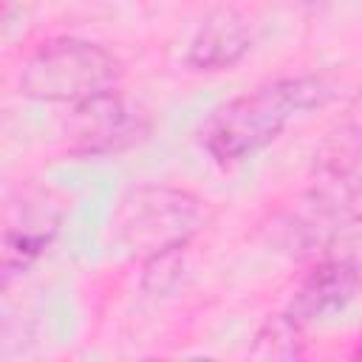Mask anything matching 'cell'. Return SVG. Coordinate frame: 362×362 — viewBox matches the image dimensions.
Returning a JSON list of instances; mask_svg holds the SVG:
<instances>
[{
    "mask_svg": "<svg viewBox=\"0 0 362 362\" xmlns=\"http://www.w3.org/2000/svg\"><path fill=\"white\" fill-rule=\"evenodd\" d=\"M325 76H286L257 85L215 107L201 127V147L218 164H238L272 141L300 116L331 102Z\"/></svg>",
    "mask_w": 362,
    "mask_h": 362,
    "instance_id": "cell-1",
    "label": "cell"
},
{
    "mask_svg": "<svg viewBox=\"0 0 362 362\" xmlns=\"http://www.w3.org/2000/svg\"><path fill=\"white\" fill-rule=\"evenodd\" d=\"M122 62L99 42L79 37H57L42 42L17 74V90L37 102L79 105L99 93L116 90Z\"/></svg>",
    "mask_w": 362,
    "mask_h": 362,
    "instance_id": "cell-2",
    "label": "cell"
},
{
    "mask_svg": "<svg viewBox=\"0 0 362 362\" xmlns=\"http://www.w3.org/2000/svg\"><path fill=\"white\" fill-rule=\"evenodd\" d=\"M204 221L206 206L192 192L173 187H136L122 198L113 215V232L127 252L150 257L187 246Z\"/></svg>",
    "mask_w": 362,
    "mask_h": 362,
    "instance_id": "cell-3",
    "label": "cell"
},
{
    "mask_svg": "<svg viewBox=\"0 0 362 362\" xmlns=\"http://www.w3.org/2000/svg\"><path fill=\"white\" fill-rule=\"evenodd\" d=\"M59 221V201L51 192L37 187H20L14 195H8L0 238V269L6 283L14 274H23L51 246Z\"/></svg>",
    "mask_w": 362,
    "mask_h": 362,
    "instance_id": "cell-4",
    "label": "cell"
},
{
    "mask_svg": "<svg viewBox=\"0 0 362 362\" xmlns=\"http://www.w3.org/2000/svg\"><path fill=\"white\" fill-rule=\"evenodd\" d=\"M150 130L144 110L133 107L119 90L99 93L74 105L68 119V150L76 156H107L141 141Z\"/></svg>",
    "mask_w": 362,
    "mask_h": 362,
    "instance_id": "cell-5",
    "label": "cell"
},
{
    "mask_svg": "<svg viewBox=\"0 0 362 362\" xmlns=\"http://www.w3.org/2000/svg\"><path fill=\"white\" fill-rule=\"evenodd\" d=\"M317 173L322 178L320 195L331 204L362 192V88L348 102L337 127L320 144Z\"/></svg>",
    "mask_w": 362,
    "mask_h": 362,
    "instance_id": "cell-6",
    "label": "cell"
},
{
    "mask_svg": "<svg viewBox=\"0 0 362 362\" xmlns=\"http://www.w3.org/2000/svg\"><path fill=\"white\" fill-rule=\"evenodd\" d=\"M359 288V266L348 255H331L320 260L297 286L286 314L300 325L322 320L345 308Z\"/></svg>",
    "mask_w": 362,
    "mask_h": 362,
    "instance_id": "cell-7",
    "label": "cell"
},
{
    "mask_svg": "<svg viewBox=\"0 0 362 362\" xmlns=\"http://www.w3.org/2000/svg\"><path fill=\"white\" fill-rule=\"evenodd\" d=\"M252 48V25L249 20L232 8H212L201 25L195 28L187 45V65L195 71H226L238 65Z\"/></svg>",
    "mask_w": 362,
    "mask_h": 362,
    "instance_id": "cell-8",
    "label": "cell"
},
{
    "mask_svg": "<svg viewBox=\"0 0 362 362\" xmlns=\"http://www.w3.org/2000/svg\"><path fill=\"white\" fill-rule=\"evenodd\" d=\"M249 356L255 359H300L303 356V325L283 314L269 317L260 331L255 334V342L249 348Z\"/></svg>",
    "mask_w": 362,
    "mask_h": 362,
    "instance_id": "cell-9",
    "label": "cell"
},
{
    "mask_svg": "<svg viewBox=\"0 0 362 362\" xmlns=\"http://www.w3.org/2000/svg\"><path fill=\"white\" fill-rule=\"evenodd\" d=\"M184 249L187 246H178V249H167V252H158V255H150L144 257V272H141V286L153 294H164L170 291L178 280H181V266H184Z\"/></svg>",
    "mask_w": 362,
    "mask_h": 362,
    "instance_id": "cell-10",
    "label": "cell"
},
{
    "mask_svg": "<svg viewBox=\"0 0 362 362\" xmlns=\"http://www.w3.org/2000/svg\"><path fill=\"white\" fill-rule=\"evenodd\" d=\"M356 354H359V356H362V337H359V348H356Z\"/></svg>",
    "mask_w": 362,
    "mask_h": 362,
    "instance_id": "cell-11",
    "label": "cell"
}]
</instances>
